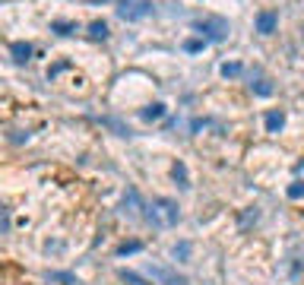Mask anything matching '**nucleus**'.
<instances>
[{
  "label": "nucleus",
  "mask_w": 304,
  "mask_h": 285,
  "mask_svg": "<svg viewBox=\"0 0 304 285\" xmlns=\"http://www.w3.org/2000/svg\"><path fill=\"white\" fill-rule=\"evenodd\" d=\"M146 209V219L156 225V228H174L181 219V212H178V203L168 197H159V200H152V203L143 206Z\"/></svg>",
  "instance_id": "1"
},
{
  "label": "nucleus",
  "mask_w": 304,
  "mask_h": 285,
  "mask_svg": "<svg viewBox=\"0 0 304 285\" xmlns=\"http://www.w3.org/2000/svg\"><path fill=\"white\" fill-rule=\"evenodd\" d=\"M196 32H200L206 41H225L228 38V22L222 16H206V19H196Z\"/></svg>",
  "instance_id": "2"
},
{
  "label": "nucleus",
  "mask_w": 304,
  "mask_h": 285,
  "mask_svg": "<svg viewBox=\"0 0 304 285\" xmlns=\"http://www.w3.org/2000/svg\"><path fill=\"white\" fill-rule=\"evenodd\" d=\"M118 16L124 22H139V19L152 16V4L149 0H124V4L118 7Z\"/></svg>",
  "instance_id": "3"
},
{
  "label": "nucleus",
  "mask_w": 304,
  "mask_h": 285,
  "mask_svg": "<svg viewBox=\"0 0 304 285\" xmlns=\"http://www.w3.org/2000/svg\"><path fill=\"white\" fill-rule=\"evenodd\" d=\"M276 26H279V13L276 10H260V13H257V32L260 35H273Z\"/></svg>",
  "instance_id": "4"
},
{
  "label": "nucleus",
  "mask_w": 304,
  "mask_h": 285,
  "mask_svg": "<svg viewBox=\"0 0 304 285\" xmlns=\"http://www.w3.org/2000/svg\"><path fill=\"white\" fill-rule=\"evenodd\" d=\"M149 272H152V279H159L162 285H187L184 276H178V272H171L165 266H149Z\"/></svg>",
  "instance_id": "5"
},
{
  "label": "nucleus",
  "mask_w": 304,
  "mask_h": 285,
  "mask_svg": "<svg viewBox=\"0 0 304 285\" xmlns=\"http://www.w3.org/2000/svg\"><path fill=\"white\" fill-rule=\"evenodd\" d=\"M10 51H13V61L16 64H26L32 57V44L29 41H13V44H10Z\"/></svg>",
  "instance_id": "6"
},
{
  "label": "nucleus",
  "mask_w": 304,
  "mask_h": 285,
  "mask_svg": "<svg viewBox=\"0 0 304 285\" xmlns=\"http://www.w3.org/2000/svg\"><path fill=\"white\" fill-rule=\"evenodd\" d=\"M139 209H143V206H139V194H136V190H127V197H124V212H127V216H136Z\"/></svg>",
  "instance_id": "7"
},
{
  "label": "nucleus",
  "mask_w": 304,
  "mask_h": 285,
  "mask_svg": "<svg viewBox=\"0 0 304 285\" xmlns=\"http://www.w3.org/2000/svg\"><path fill=\"white\" fill-rule=\"evenodd\" d=\"M282 124H285V114L282 111H270V114H266V130H270V133H279Z\"/></svg>",
  "instance_id": "8"
},
{
  "label": "nucleus",
  "mask_w": 304,
  "mask_h": 285,
  "mask_svg": "<svg viewBox=\"0 0 304 285\" xmlns=\"http://www.w3.org/2000/svg\"><path fill=\"white\" fill-rule=\"evenodd\" d=\"M174 181H178V187H190V177H187V168H184V162H174Z\"/></svg>",
  "instance_id": "9"
},
{
  "label": "nucleus",
  "mask_w": 304,
  "mask_h": 285,
  "mask_svg": "<svg viewBox=\"0 0 304 285\" xmlns=\"http://www.w3.org/2000/svg\"><path fill=\"white\" fill-rule=\"evenodd\" d=\"M118 276H121V279H124L127 285H149V282H146L143 276H136V272H130V269H121Z\"/></svg>",
  "instance_id": "10"
},
{
  "label": "nucleus",
  "mask_w": 304,
  "mask_h": 285,
  "mask_svg": "<svg viewBox=\"0 0 304 285\" xmlns=\"http://www.w3.org/2000/svg\"><path fill=\"white\" fill-rule=\"evenodd\" d=\"M89 38H108V26H105V22H92L89 26Z\"/></svg>",
  "instance_id": "11"
},
{
  "label": "nucleus",
  "mask_w": 304,
  "mask_h": 285,
  "mask_svg": "<svg viewBox=\"0 0 304 285\" xmlns=\"http://www.w3.org/2000/svg\"><path fill=\"white\" fill-rule=\"evenodd\" d=\"M162 114H165V105H152V108L143 111V121H159Z\"/></svg>",
  "instance_id": "12"
},
{
  "label": "nucleus",
  "mask_w": 304,
  "mask_h": 285,
  "mask_svg": "<svg viewBox=\"0 0 304 285\" xmlns=\"http://www.w3.org/2000/svg\"><path fill=\"white\" fill-rule=\"evenodd\" d=\"M250 89L257 92V95H273V86L266 79H257V82H250Z\"/></svg>",
  "instance_id": "13"
},
{
  "label": "nucleus",
  "mask_w": 304,
  "mask_h": 285,
  "mask_svg": "<svg viewBox=\"0 0 304 285\" xmlns=\"http://www.w3.org/2000/svg\"><path fill=\"white\" fill-rule=\"evenodd\" d=\"M51 29H54V32H61V35H73L79 26H76V22H54Z\"/></svg>",
  "instance_id": "14"
},
{
  "label": "nucleus",
  "mask_w": 304,
  "mask_h": 285,
  "mask_svg": "<svg viewBox=\"0 0 304 285\" xmlns=\"http://www.w3.org/2000/svg\"><path fill=\"white\" fill-rule=\"evenodd\" d=\"M203 48H206V38H193V41H187V44H184V51L196 54V51H203Z\"/></svg>",
  "instance_id": "15"
},
{
  "label": "nucleus",
  "mask_w": 304,
  "mask_h": 285,
  "mask_svg": "<svg viewBox=\"0 0 304 285\" xmlns=\"http://www.w3.org/2000/svg\"><path fill=\"white\" fill-rule=\"evenodd\" d=\"M139 247H143L139 241H130V244H121V247H118V254H121V257H127V254H136Z\"/></svg>",
  "instance_id": "16"
},
{
  "label": "nucleus",
  "mask_w": 304,
  "mask_h": 285,
  "mask_svg": "<svg viewBox=\"0 0 304 285\" xmlns=\"http://www.w3.org/2000/svg\"><path fill=\"white\" fill-rule=\"evenodd\" d=\"M288 197H291V200H301V197H304V181H295V184H291V187H288Z\"/></svg>",
  "instance_id": "17"
},
{
  "label": "nucleus",
  "mask_w": 304,
  "mask_h": 285,
  "mask_svg": "<svg viewBox=\"0 0 304 285\" xmlns=\"http://www.w3.org/2000/svg\"><path fill=\"white\" fill-rule=\"evenodd\" d=\"M222 76H241V64H225V67H222Z\"/></svg>",
  "instance_id": "18"
},
{
  "label": "nucleus",
  "mask_w": 304,
  "mask_h": 285,
  "mask_svg": "<svg viewBox=\"0 0 304 285\" xmlns=\"http://www.w3.org/2000/svg\"><path fill=\"white\" fill-rule=\"evenodd\" d=\"M10 228V219H7V209H0V234H7Z\"/></svg>",
  "instance_id": "19"
},
{
  "label": "nucleus",
  "mask_w": 304,
  "mask_h": 285,
  "mask_svg": "<svg viewBox=\"0 0 304 285\" xmlns=\"http://www.w3.org/2000/svg\"><path fill=\"white\" fill-rule=\"evenodd\" d=\"M187 254H190V244H178V247H174V257H187Z\"/></svg>",
  "instance_id": "20"
},
{
  "label": "nucleus",
  "mask_w": 304,
  "mask_h": 285,
  "mask_svg": "<svg viewBox=\"0 0 304 285\" xmlns=\"http://www.w3.org/2000/svg\"><path fill=\"white\" fill-rule=\"evenodd\" d=\"M301 41H304V26H301Z\"/></svg>",
  "instance_id": "21"
}]
</instances>
